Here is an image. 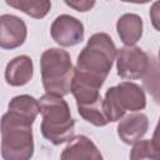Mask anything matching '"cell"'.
Segmentation results:
<instances>
[{
	"label": "cell",
	"instance_id": "2",
	"mask_svg": "<svg viewBox=\"0 0 160 160\" xmlns=\"http://www.w3.org/2000/svg\"><path fill=\"white\" fill-rule=\"evenodd\" d=\"M116 54L118 49L110 35L96 32L90 36L88 44L78 55L75 70L104 84L116 59Z\"/></svg>",
	"mask_w": 160,
	"mask_h": 160
},
{
	"label": "cell",
	"instance_id": "17",
	"mask_svg": "<svg viewBox=\"0 0 160 160\" xmlns=\"http://www.w3.org/2000/svg\"><path fill=\"white\" fill-rule=\"evenodd\" d=\"M130 160H160V150L150 139L139 140L132 144Z\"/></svg>",
	"mask_w": 160,
	"mask_h": 160
},
{
	"label": "cell",
	"instance_id": "21",
	"mask_svg": "<svg viewBox=\"0 0 160 160\" xmlns=\"http://www.w3.org/2000/svg\"><path fill=\"white\" fill-rule=\"evenodd\" d=\"M158 62L160 64V49H159V54H158Z\"/></svg>",
	"mask_w": 160,
	"mask_h": 160
},
{
	"label": "cell",
	"instance_id": "18",
	"mask_svg": "<svg viewBox=\"0 0 160 160\" xmlns=\"http://www.w3.org/2000/svg\"><path fill=\"white\" fill-rule=\"evenodd\" d=\"M149 15H150L151 25L154 26V29L160 31V0L152 2L151 8H150Z\"/></svg>",
	"mask_w": 160,
	"mask_h": 160
},
{
	"label": "cell",
	"instance_id": "3",
	"mask_svg": "<svg viewBox=\"0 0 160 160\" xmlns=\"http://www.w3.org/2000/svg\"><path fill=\"white\" fill-rule=\"evenodd\" d=\"M40 71L46 94L65 96L71 92L74 68L66 50L60 48L46 49L40 58Z\"/></svg>",
	"mask_w": 160,
	"mask_h": 160
},
{
	"label": "cell",
	"instance_id": "8",
	"mask_svg": "<svg viewBox=\"0 0 160 160\" xmlns=\"http://www.w3.org/2000/svg\"><path fill=\"white\" fill-rule=\"evenodd\" d=\"M28 35V28L22 19L11 14L0 16V46L12 50L21 46Z\"/></svg>",
	"mask_w": 160,
	"mask_h": 160
},
{
	"label": "cell",
	"instance_id": "14",
	"mask_svg": "<svg viewBox=\"0 0 160 160\" xmlns=\"http://www.w3.org/2000/svg\"><path fill=\"white\" fill-rule=\"evenodd\" d=\"M5 2L34 19H42L51 8L49 0H5Z\"/></svg>",
	"mask_w": 160,
	"mask_h": 160
},
{
	"label": "cell",
	"instance_id": "13",
	"mask_svg": "<svg viewBox=\"0 0 160 160\" xmlns=\"http://www.w3.org/2000/svg\"><path fill=\"white\" fill-rule=\"evenodd\" d=\"M8 112L14 118L32 125L38 114L40 112V104L39 100L31 95H18L10 100Z\"/></svg>",
	"mask_w": 160,
	"mask_h": 160
},
{
	"label": "cell",
	"instance_id": "12",
	"mask_svg": "<svg viewBox=\"0 0 160 160\" xmlns=\"http://www.w3.org/2000/svg\"><path fill=\"white\" fill-rule=\"evenodd\" d=\"M142 19L134 12L121 15L116 21V31L125 46H135L142 36Z\"/></svg>",
	"mask_w": 160,
	"mask_h": 160
},
{
	"label": "cell",
	"instance_id": "6",
	"mask_svg": "<svg viewBox=\"0 0 160 160\" xmlns=\"http://www.w3.org/2000/svg\"><path fill=\"white\" fill-rule=\"evenodd\" d=\"M150 62V56L138 46H124L116 54L118 75L126 80L142 79Z\"/></svg>",
	"mask_w": 160,
	"mask_h": 160
},
{
	"label": "cell",
	"instance_id": "19",
	"mask_svg": "<svg viewBox=\"0 0 160 160\" xmlns=\"http://www.w3.org/2000/svg\"><path fill=\"white\" fill-rule=\"evenodd\" d=\"M65 4L72 9H75L76 11L79 12H85V11H89L94 5H95V1H88V0H76V1H65Z\"/></svg>",
	"mask_w": 160,
	"mask_h": 160
},
{
	"label": "cell",
	"instance_id": "10",
	"mask_svg": "<svg viewBox=\"0 0 160 160\" xmlns=\"http://www.w3.org/2000/svg\"><path fill=\"white\" fill-rule=\"evenodd\" d=\"M149 129V119L142 112L124 116L118 125V135L125 144H135Z\"/></svg>",
	"mask_w": 160,
	"mask_h": 160
},
{
	"label": "cell",
	"instance_id": "15",
	"mask_svg": "<svg viewBox=\"0 0 160 160\" xmlns=\"http://www.w3.org/2000/svg\"><path fill=\"white\" fill-rule=\"evenodd\" d=\"M142 86L160 105V64L154 58H150L149 68L142 76Z\"/></svg>",
	"mask_w": 160,
	"mask_h": 160
},
{
	"label": "cell",
	"instance_id": "11",
	"mask_svg": "<svg viewBox=\"0 0 160 160\" xmlns=\"http://www.w3.org/2000/svg\"><path fill=\"white\" fill-rule=\"evenodd\" d=\"M34 72L32 60L28 55H19L11 59L5 68V80L11 86H22L28 84Z\"/></svg>",
	"mask_w": 160,
	"mask_h": 160
},
{
	"label": "cell",
	"instance_id": "16",
	"mask_svg": "<svg viewBox=\"0 0 160 160\" xmlns=\"http://www.w3.org/2000/svg\"><path fill=\"white\" fill-rule=\"evenodd\" d=\"M78 112L85 121L92 124L94 126L100 128V126H105L110 122L105 114V110H104V100L102 99L94 104L78 106Z\"/></svg>",
	"mask_w": 160,
	"mask_h": 160
},
{
	"label": "cell",
	"instance_id": "20",
	"mask_svg": "<svg viewBox=\"0 0 160 160\" xmlns=\"http://www.w3.org/2000/svg\"><path fill=\"white\" fill-rule=\"evenodd\" d=\"M152 142L155 144V146L160 150V118H159V121L156 124V128L154 130V134H152Z\"/></svg>",
	"mask_w": 160,
	"mask_h": 160
},
{
	"label": "cell",
	"instance_id": "4",
	"mask_svg": "<svg viewBox=\"0 0 160 160\" xmlns=\"http://www.w3.org/2000/svg\"><path fill=\"white\" fill-rule=\"evenodd\" d=\"M32 125L9 112L1 118V156L4 160H30L34 155Z\"/></svg>",
	"mask_w": 160,
	"mask_h": 160
},
{
	"label": "cell",
	"instance_id": "9",
	"mask_svg": "<svg viewBox=\"0 0 160 160\" xmlns=\"http://www.w3.org/2000/svg\"><path fill=\"white\" fill-rule=\"evenodd\" d=\"M60 160H104V158L90 138L78 135L65 146Z\"/></svg>",
	"mask_w": 160,
	"mask_h": 160
},
{
	"label": "cell",
	"instance_id": "1",
	"mask_svg": "<svg viewBox=\"0 0 160 160\" xmlns=\"http://www.w3.org/2000/svg\"><path fill=\"white\" fill-rule=\"evenodd\" d=\"M42 121L40 130L42 136L54 145H60L74 139L75 120L71 118L70 108L62 96L44 94L39 99Z\"/></svg>",
	"mask_w": 160,
	"mask_h": 160
},
{
	"label": "cell",
	"instance_id": "5",
	"mask_svg": "<svg viewBox=\"0 0 160 160\" xmlns=\"http://www.w3.org/2000/svg\"><path fill=\"white\" fill-rule=\"evenodd\" d=\"M146 106L144 89L131 81H122L105 92L104 110L109 121L115 122L124 118L126 111H140Z\"/></svg>",
	"mask_w": 160,
	"mask_h": 160
},
{
	"label": "cell",
	"instance_id": "7",
	"mask_svg": "<svg viewBox=\"0 0 160 160\" xmlns=\"http://www.w3.org/2000/svg\"><path fill=\"white\" fill-rule=\"evenodd\" d=\"M50 34L52 40L60 46H75L84 40V25L82 22L68 14L59 15L50 26Z\"/></svg>",
	"mask_w": 160,
	"mask_h": 160
}]
</instances>
